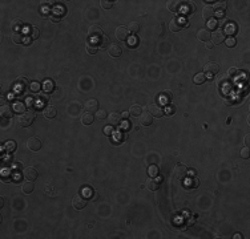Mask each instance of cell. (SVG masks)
<instances>
[{
	"label": "cell",
	"mask_w": 250,
	"mask_h": 239,
	"mask_svg": "<svg viewBox=\"0 0 250 239\" xmlns=\"http://www.w3.org/2000/svg\"><path fill=\"white\" fill-rule=\"evenodd\" d=\"M197 39L200 41H204V42H207L210 40V31L206 29V28H202L197 32Z\"/></svg>",
	"instance_id": "4fadbf2b"
},
{
	"label": "cell",
	"mask_w": 250,
	"mask_h": 239,
	"mask_svg": "<svg viewBox=\"0 0 250 239\" xmlns=\"http://www.w3.org/2000/svg\"><path fill=\"white\" fill-rule=\"evenodd\" d=\"M245 145H246L247 147H249V145H250V136H249V134L245 136Z\"/></svg>",
	"instance_id": "db71d44e"
},
{
	"label": "cell",
	"mask_w": 250,
	"mask_h": 239,
	"mask_svg": "<svg viewBox=\"0 0 250 239\" xmlns=\"http://www.w3.org/2000/svg\"><path fill=\"white\" fill-rule=\"evenodd\" d=\"M181 28H182V25L180 24V21L177 19H172V20H170L169 29L172 31V32H178V31H181Z\"/></svg>",
	"instance_id": "484cf974"
},
{
	"label": "cell",
	"mask_w": 250,
	"mask_h": 239,
	"mask_svg": "<svg viewBox=\"0 0 250 239\" xmlns=\"http://www.w3.org/2000/svg\"><path fill=\"white\" fill-rule=\"evenodd\" d=\"M39 100L40 101H43V102H47V101H48V96L44 93V94H41V97H39Z\"/></svg>",
	"instance_id": "11a10c76"
},
{
	"label": "cell",
	"mask_w": 250,
	"mask_h": 239,
	"mask_svg": "<svg viewBox=\"0 0 250 239\" xmlns=\"http://www.w3.org/2000/svg\"><path fill=\"white\" fill-rule=\"evenodd\" d=\"M146 187H148L149 190H151V191H157L158 187H160V183L157 182L156 179L151 178V179H148V181H146Z\"/></svg>",
	"instance_id": "4316f807"
},
{
	"label": "cell",
	"mask_w": 250,
	"mask_h": 239,
	"mask_svg": "<svg viewBox=\"0 0 250 239\" xmlns=\"http://www.w3.org/2000/svg\"><path fill=\"white\" fill-rule=\"evenodd\" d=\"M181 2H177V0H170V2H168L166 7L170 11V12H178V11L181 9Z\"/></svg>",
	"instance_id": "44dd1931"
},
{
	"label": "cell",
	"mask_w": 250,
	"mask_h": 239,
	"mask_svg": "<svg viewBox=\"0 0 250 239\" xmlns=\"http://www.w3.org/2000/svg\"><path fill=\"white\" fill-rule=\"evenodd\" d=\"M135 44H137V39L135 36H132L129 39V47H135Z\"/></svg>",
	"instance_id": "f907efd6"
},
{
	"label": "cell",
	"mask_w": 250,
	"mask_h": 239,
	"mask_svg": "<svg viewBox=\"0 0 250 239\" xmlns=\"http://www.w3.org/2000/svg\"><path fill=\"white\" fill-rule=\"evenodd\" d=\"M29 87H31V90H32V92H39L40 88H41V85H40L39 81H32Z\"/></svg>",
	"instance_id": "f35d334b"
},
{
	"label": "cell",
	"mask_w": 250,
	"mask_h": 239,
	"mask_svg": "<svg viewBox=\"0 0 250 239\" xmlns=\"http://www.w3.org/2000/svg\"><path fill=\"white\" fill-rule=\"evenodd\" d=\"M88 35H89V37H92V39H96V40H97V39H100V37L104 35V31H103V28H101L100 25L93 24V25L89 27Z\"/></svg>",
	"instance_id": "277c9868"
},
{
	"label": "cell",
	"mask_w": 250,
	"mask_h": 239,
	"mask_svg": "<svg viewBox=\"0 0 250 239\" xmlns=\"http://www.w3.org/2000/svg\"><path fill=\"white\" fill-rule=\"evenodd\" d=\"M148 112L153 117H162L165 114L164 113V109L161 108V105H158V104H151V105L148 106Z\"/></svg>",
	"instance_id": "52a82bcc"
},
{
	"label": "cell",
	"mask_w": 250,
	"mask_h": 239,
	"mask_svg": "<svg viewBox=\"0 0 250 239\" xmlns=\"http://www.w3.org/2000/svg\"><path fill=\"white\" fill-rule=\"evenodd\" d=\"M100 4H101V7H103L104 9H110V8L115 5V2H108V0H101Z\"/></svg>",
	"instance_id": "8d00e7d4"
},
{
	"label": "cell",
	"mask_w": 250,
	"mask_h": 239,
	"mask_svg": "<svg viewBox=\"0 0 250 239\" xmlns=\"http://www.w3.org/2000/svg\"><path fill=\"white\" fill-rule=\"evenodd\" d=\"M141 113H142V109H141L140 105H132L129 108V114H132V116L137 117V116H140Z\"/></svg>",
	"instance_id": "f1b7e54d"
},
{
	"label": "cell",
	"mask_w": 250,
	"mask_h": 239,
	"mask_svg": "<svg viewBox=\"0 0 250 239\" xmlns=\"http://www.w3.org/2000/svg\"><path fill=\"white\" fill-rule=\"evenodd\" d=\"M39 35H40L39 28H36V27H31V37H32V39H37Z\"/></svg>",
	"instance_id": "60d3db41"
},
{
	"label": "cell",
	"mask_w": 250,
	"mask_h": 239,
	"mask_svg": "<svg viewBox=\"0 0 250 239\" xmlns=\"http://www.w3.org/2000/svg\"><path fill=\"white\" fill-rule=\"evenodd\" d=\"M83 195L85 197V198H89V197H92V190H90L89 187H85L83 190Z\"/></svg>",
	"instance_id": "bcb514c9"
},
{
	"label": "cell",
	"mask_w": 250,
	"mask_h": 239,
	"mask_svg": "<svg viewBox=\"0 0 250 239\" xmlns=\"http://www.w3.org/2000/svg\"><path fill=\"white\" fill-rule=\"evenodd\" d=\"M214 16H217L218 19L225 17V11H214Z\"/></svg>",
	"instance_id": "c3c4849f"
},
{
	"label": "cell",
	"mask_w": 250,
	"mask_h": 239,
	"mask_svg": "<svg viewBox=\"0 0 250 239\" xmlns=\"http://www.w3.org/2000/svg\"><path fill=\"white\" fill-rule=\"evenodd\" d=\"M11 39L15 44H23V40H24V35L21 32H12L11 35Z\"/></svg>",
	"instance_id": "d4e9b609"
},
{
	"label": "cell",
	"mask_w": 250,
	"mask_h": 239,
	"mask_svg": "<svg viewBox=\"0 0 250 239\" xmlns=\"http://www.w3.org/2000/svg\"><path fill=\"white\" fill-rule=\"evenodd\" d=\"M0 114H2L3 118H11L13 114V109L9 105H3L2 109H0Z\"/></svg>",
	"instance_id": "ffe728a7"
},
{
	"label": "cell",
	"mask_w": 250,
	"mask_h": 239,
	"mask_svg": "<svg viewBox=\"0 0 250 239\" xmlns=\"http://www.w3.org/2000/svg\"><path fill=\"white\" fill-rule=\"evenodd\" d=\"M11 28H12L13 32H21V29L24 28L23 20H20V19H13L12 21H11Z\"/></svg>",
	"instance_id": "d6986e66"
},
{
	"label": "cell",
	"mask_w": 250,
	"mask_h": 239,
	"mask_svg": "<svg viewBox=\"0 0 250 239\" xmlns=\"http://www.w3.org/2000/svg\"><path fill=\"white\" fill-rule=\"evenodd\" d=\"M93 121H94V117H93V114L90 113V112H85V113H83L81 122L84 125H90V124H93Z\"/></svg>",
	"instance_id": "7402d4cb"
},
{
	"label": "cell",
	"mask_w": 250,
	"mask_h": 239,
	"mask_svg": "<svg viewBox=\"0 0 250 239\" xmlns=\"http://www.w3.org/2000/svg\"><path fill=\"white\" fill-rule=\"evenodd\" d=\"M217 24H218V23H217L216 20H213V19H210L209 21H207V27H209V28H212V29H213V28H216Z\"/></svg>",
	"instance_id": "681fc988"
},
{
	"label": "cell",
	"mask_w": 250,
	"mask_h": 239,
	"mask_svg": "<svg viewBox=\"0 0 250 239\" xmlns=\"http://www.w3.org/2000/svg\"><path fill=\"white\" fill-rule=\"evenodd\" d=\"M31 42H32V37H31L29 35H27V36H24V40H23V44H24V45H31Z\"/></svg>",
	"instance_id": "7dc6e473"
},
{
	"label": "cell",
	"mask_w": 250,
	"mask_h": 239,
	"mask_svg": "<svg viewBox=\"0 0 250 239\" xmlns=\"http://www.w3.org/2000/svg\"><path fill=\"white\" fill-rule=\"evenodd\" d=\"M202 16L206 21H209L210 19L214 17V9H213L212 5H205L204 9H202Z\"/></svg>",
	"instance_id": "2e32d148"
},
{
	"label": "cell",
	"mask_w": 250,
	"mask_h": 239,
	"mask_svg": "<svg viewBox=\"0 0 250 239\" xmlns=\"http://www.w3.org/2000/svg\"><path fill=\"white\" fill-rule=\"evenodd\" d=\"M16 87H18L19 89H24V88H27L29 85V80L27 78V77H24V76H20L18 80H16Z\"/></svg>",
	"instance_id": "603a6c76"
},
{
	"label": "cell",
	"mask_w": 250,
	"mask_h": 239,
	"mask_svg": "<svg viewBox=\"0 0 250 239\" xmlns=\"http://www.w3.org/2000/svg\"><path fill=\"white\" fill-rule=\"evenodd\" d=\"M87 52L89 53V55H94V53L97 52V47L90 44V42H88V44H87Z\"/></svg>",
	"instance_id": "ab89813d"
},
{
	"label": "cell",
	"mask_w": 250,
	"mask_h": 239,
	"mask_svg": "<svg viewBox=\"0 0 250 239\" xmlns=\"http://www.w3.org/2000/svg\"><path fill=\"white\" fill-rule=\"evenodd\" d=\"M181 9H182V12L185 15H191V13H194V11H196V5L191 2L182 3V4H181Z\"/></svg>",
	"instance_id": "e0dca14e"
},
{
	"label": "cell",
	"mask_w": 250,
	"mask_h": 239,
	"mask_svg": "<svg viewBox=\"0 0 250 239\" xmlns=\"http://www.w3.org/2000/svg\"><path fill=\"white\" fill-rule=\"evenodd\" d=\"M140 117V122H141V125H144V126H149V125H152V122H153V116L149 113V112H142V113L138 116Z\"/></svg>",
	"instance_id": "8fae6325"
},
{
	"label": "cell",
	"mask_w": 250,
	"mask_h": 239,
	"mask_svg": "<svg viewBox=\"0 0 250 239\" xmlns=\"http://www.w3.org/2000/svg\"><path fill=\"white\" fill-rule=\"evenodd\" d=\"M4 206V199L2 198V199H0V207H3Z\"/></svg>",
	"instance_id": "91938a15"
},
{
	"label": "cell",
	"mask_w": 250,
	"mask_h": 239,
	"mask_svg": "<svg viewBox=\"0 0 250 239\" xmlns=\"http://www.w3.org/2000/svg\"><path fill=\"white\" fill-rule=\"evenodd\" d=\"M15 108H16V110H18V112H24V105L23 104H16Z\"/></svg>",
	"instance_id": "f5cc1de1"
},
{
	"label": "cell",
	"mask_w": 250,
	"mask_h": 239,
	"mask_svg": "<svg viewBox=\"0 0 250 239\" xmlns=\"http://www.w3.org/2000/svg\"><path fill=\"white\" fill-rule=\"evenodd\" d=\"M108 53L112 57H120L122 55V49L119 44H110L108 47Z\"/></svg>",
	"instance_id": "7c38bea8"
},
{
	"label": "cell",
	"mask_w": 250,
	"mask_h": 239,
	"mask_svg": "<svg viewBox=\"0 0 250 239\" xmlns=\"http://www.w3.org/2000/svg\"><path fill=\"white\" fill-rule=\"evenodd\" d=\"M223 32H225V35H230V36H232V35H236V32H237V25L233 24V23H229V24H226Z\"/></svg>",
	"instance_id": "83f0119b"
},
{
	"label": "cell",
	"mask_w": 250,
	"mask_h": 239,
	"mask_svg": "<svg viewBox=\"0 0 250 239\" xmlns=\"http://www.w3.org/2000/svg\"><path fill=\"white\" fill-rule=\"evenodd\" d=\"M236 39H234V37L233 36H229L227 37V39H226V45L229 47V48H232V47H234V45H236Z\"/></svg>",
	"instance_id": "7bdbcfd3"
},
{
	"label": "cell",
	"mask_w": 250,
	"mask_h": 239,
	"mask_svg": "<svg viewBox=\"0 0 250 239\" xmlns=\"http://www.w3.org/2000/svg\"><path fill=\"white\" fill-rule=\"evenodd\" d=\"M85 109H87V112H97L99 110V102L97 100H88L87 102H85Z\"/></svg>",
	"instance_id": "ac0fdd59"
},
{
	"label": "cell",
	"mask_w": 250,
	"mask_h": 239,
	"mask_svg": "<svg viewBox=\"0 0 250 239\" xmlns=\"http://www.w3.org/2000/svg\"><path fill=\"white\" fill-rule=\"evenodd\" d=\"M96 44H97V45H100L101 48L109 47V45H108V44H109V39H108V37H106L105 35H103V36L100 37V39H97V40H96Z\"/></svg>",
	"instance_id": "f546056e"
},
{
	"label": "cell",
	"mask_w": 250,
	"mask_h": 239,
	"mask_svg": "<svg viewBox=\"0 0 250 239\" xmlns=\"http://www.w3.org/2000/svg\"><path fill=\"white\" fill-rule=\"evenodd\" d=\"M214 11H225L226 9V3L225 2H221V3H216L214 7H213Z\"/></svg>",
	"instance_id": "74e56055"
},
{
	"label": "cell",
	"mask_w": 250,
	"mask_h": 239,
	"mask_svg": "<svg viewBox=\"0 0 250 239\" xmlns=\"http://www.w3.org/2000/svg\"><path fill=\"white\" fill-rule=\"evenodd\" d=\"M4 150L7 153H12L16 150V142L15 141H7L4 145Z\"/></svg>",
	"instance_id": "4dcf8cb0"
},
{
	"label": "cell",
	"mask_w": 250,
	"mask_h": 239,
	"mask_svg": "<svg viewBox=\"0 0 250 239\" xmlns=\"http://www.w3.org/2000/svg\"><path fill=\"white\" fill-rule=\"evenodd\" d=\"M43 114H44L45 118L52 120V118H55V117H56L57 110H56L55 106H45V109L43 110Z\"/></svg>",
	"instance_id": "9a60e30c"
},
{
	"label": "cell",
	"mask_w": 250,
	"mask_h": 239,
	"mask_svg": "<svg viewBox=\"0 0 250 239\" xmlns=\"http://www.w3.org/2000/svg\"><path fill=\"white\" fill-rule=\"evenodd\" d=\"M210 37L213 40V45L221 44L222 41H225V32H223V29H217L213 32V33H210Z\"/></svg>",
	"instance_id": "8992f818"
},
{
	"label": "cell",
	"mask_w": 250,
	"mask_h": 239,
	"mask_svg": "<svg viewBox=\"0 0 250 239\" xmlns=\"http://www.w3.org/2000/svg\"><path fill=\"white\" fill-rule=\"evenodd\" d=\"M188 175V167L184 165H177L174 167V177L177 179H185Z\"/></svg>",
	"instance_id": "ba28073f"
},
{
	"label": "cell",
	"mask_w": 250,
	"mask_h": 239,
	"mask_svg": "<svg viewBox=\"0 0 250 239\" xmlns=\"http://www.w3.org/2000/svg\"><path fill=\"white\" fill-rule=\"evenodd\" d=\"M121 114V118H128V116H129V113H126V112H124V113H120Z\"/></svg>",
	"instance_id": "6f0895ef"
},
{
	"label": "cell",
	"mask_w": 250,
	"mask_h": 239,
	"mask_svg": "<svg viewBox=\"0 0 250 239\" xmlns=\"http://www.w3.org/2000/svg\"><path fill=\"white\" fill-rule=\"evenodd\" d=\"M72 205H73V207H74L76 210H83L84 207H85V205H87V199H85V197L77 194V195L73 197Z\"/></svg>",
	"instance_id": "5b68a950"
},
{
	"label": "cell",
	"mask_w": 250,
	"mask_h": 239,
	"mask_svg": "<svg viewBox=\"0 0 250 239\" xmlns=\"http://www.w3.org/2000/svg\"><path fill=\"white\" fill-rule=\"evenodd\" d=\"M121 114L120 113H117V112H113V113H110L109 116H108V121H109V124L110 125H115V126H117V125H120L121 124Z\"/></svg>",
	"instance_id": "5bb4252c"
},
{
	"label": "cell",
	"mask_w": 250,
	"mask_h": 239,
	"mask_svg": "<svg viewBox=\"0 0 250 239\" xmlns=\"http://www.w3.org/2000/svg\"><path fill=\"white\" fill-rule=\"evenodd\" d=\"M41 146H43V142H41L40 138H37V137H31L29 140L27 141V147H28L31 152L40 150Z\"/></svg>",
	"instance_id": "7a4b0ae2"
},
{
	"label": "cell",
	"mask_w": 250,
	"mask_h": 239,
	"mask_svg": "<svg viewBox=\"0 0 250 239\" xmlns=\"http://www.w3.org/2000/svg\"><path fill=\"white\" fill-rule=\"evenodd\" d=\"M23 175H24V178H25L27 181H31V182H33V181H36L37 177H39V173H37V170H36L35 167L28 166V167H24Z\"/></svg>",
	"instance_id": "3957f363"
},
{
	"label": "cell",
	"mask_w": 250,
	"mask_h": 239,
	"mask_svg": "<svg viewBox=\"0 0 250 239\" xmlns=\"http://www.w3.org/2000/svg\"><path fill=\"white\" fill-rule=\"evenodd\" d=\"M162 31H164V25H161V28H160V36H162Z\"/></svg>",
	"instance_id": "680465c9"
},
{
	"label": "cell",
	"mask_w": 250,
	"mask_h": 239,
	"mask_svg": "<svg viewBox=\"0 0 250 239\" xmlns=\"http://www.w3.org/2000/svg\"><path fill=\"white\" fill-rule=\"evenodd\" d=\"M138 29H140V25H138V23H136V21H132V23L128 24V31H129L130 33L136 35L138 32Z\"/></svg>",
	"instance_id": "1f68e13d"
},
{
	"label": "cell",
	"mask_w": 250,
	"mask_h": 239,
	"mask_svg": "<svg viewBox=\"0 0 250 239\" xmlns=\"http://www.w3.org/2000/svg\"><path fill=\"white\" fill-rule=\"evenodd\" d=\"M33 120H35V113L32 110L23 112V113L19 116V118H18V124L21 127H28V126L32 125Z\"/></svg>",
	"instance_id": "6da1fadb"
},
{
	"label": "cell",
	"mask_w": 250,
	"mask_h": 239,
	"mask_svg": "<svg viewBox=\"0 0 250 239\" xmlns=\"http://www.w3.org/2000/svg\"><path fill=\"white\" fill-rule=\"evenodd\" d=\"M241 157L245 158V159H247V158L250 157V152H249V147H247V146L243 147L242 150H241Z\"/></svg>",
	"instance_id": "ee69618b"
},
{
	"label": "cell",
	"mask_w": 250,
	"mask_h": 239,
	"mask_svg": "<svg viewBox=\"0 0 250 239\" xmlns=\"http://www.w3.org/2000/svg\"><path fill=\"white\" fill-rule=\"evenodd\" d=\"M33 189H35V185L32 183L31 181H27V182L21 185V191H23L24 194H31L32 191H33Z\"/></svg>",
	"instance_id": "cb8c5ba5"
},
{
	"label": "cell",
	"mask_w": 250,
	"mask_h": 239,
	"mask_svg": "<svg viewBox=\"0 0 250 239\" xmlns=\"http://www.w3.org/2000/svg\"><path fill=\"white\" fill-rule=\"evenodd\" d=\"M51 21H53V23H59V21H60V16L51 15Z\"/></svg>",
	"instance_id": "816d5d0a"
},
{
	"label": "cell",
	"mask_w": 250,
	"mask_h": 239,
	"mask_svg": "<svg viewBox=\"0 0 250 239\" xmlns=\"http://www.w3.org/2000/svg\"><path fill=\"white\" fill-rule=\"evenodd\" d=\"M204 71L206 73H209V77H207V78H212L213 74L220 72V65H218L217 62H207L206 65L204 67Z\"/></svg>",
	"instance_id": "9c48e42d"
},
{
	"label": "cell",
	"mask_w": 250,
	"mask_h": 239,
	"mask_svg": "<svg viewBox=\"0 0 250 239\" xmlns=\"http://www.w3.org/2000/svg\"><path fill=\"white\" fill-rule=\"evenodd\" d=\"M158 173H160V170H158V167H157V165H151V166L148 167V174L151 175L152 178H153V177H157Z\"/></svg>",
	"instance_id": "d6a6232c"
},
{
	"label": "cell",
	"mask_w": 250,
	"mask_h": 239,
	"mask_svg": "<svg viewBox=\"0 0 250 239\" xmlns=\"http://www.w3.org/2000/svg\"><path fill=\"white\" fill-rule=\"evenodd\" d=\"M160 97H161V101H162V102H168V101L172 100V93H170V92H166V90H165V92L161 93V96H160Z\"/></svg>",
	"instance_id": "e575fe53"
},
{
	"label": "cell",
	"mask_w": 250,
	"mask_h": 239,
	"mask_svg": "<svg viewBox=\"0 0 250 239\" xmlns=\"http://www.w3.org/2000/svg\"><path fill=\"white\" fill-rule=\"evenodd\" d=\"M116 37L120 41H125L129 39V31H128V28H125V27H119V28L116 29Z\"/></svg>",
	"instance_id": "30bf717a"
},
{
	"label": "cell",
	"mask_w": 250,
	"mask_h": 239,
	"mask_svg": "<svg viewBox=\"0 0 250 239\" xmlns=\"http://www.w3.org/2000/svg\"><path fill=\"white\" fill-rule=\"evenodd\" d=\"M206 80V74L205 73H197L194 76V82L196 84H202Z\"/></svg>",
	"instance_id": "836d02e7"
},
{
	"label": "cell",
	"mask_w": 250,
	"mask_h": 239,
	"mask_svg": "<svg viewBox=\"0 0 250 239\" xmlns=\"http://www.w3.org/2000/svg\"><path fill=\"white\" fill-rule=\"evenodd\" d=\"M213 47H214V45H213V42H210V41L206 42V48H207V49H212Z\"/></svg>",
	"instance_id": "9f6ffc18"
},
{
	"label": "cell",
	"mask_w": 250,
	"mask_h": 239,
	"mask_svg": "<svg viewBox=\"0 0 250 239\" xmlns=\"http://www.w3.org/2000/svg\"><path fill=\"white\" fill-rule=\"evenodd\" d=\"M105 117H106V113H105V110H104V109H99L97 112H96L94 120H99V121H101V120H104Z\"/></svg>",
	"instance_id": "d590c367"
},
{
	"label": "cell",
	"mask_w": 250,
	"mask_h": 239,
	"mask_svg": "<svg viewBox=\"0 0 250 239\" xmlns=\"http://www.w3.org/2000/svg\"><path fill=\"white\" fill-rule=\"evenodd\" d=\"M44 90H45L47 93L53 92V82H52V81H47V82L44 84Z\"/></svg>",
	"instance_id": "b9f144b4"
},
{
	"label": "cell",
	"mask_w": 250,
	"mask_h": 239,
	"mask_svg": "<svg viewBox=\"0 0 250 239\" xmlns=\"http://www.w3.org/2000/svg\"><path fill=\"white\" fill-rule=\"evenodd\" d=\"M174 112H176V108H174L173 105H169V106H166V108L164 109V113L165 114H173Z\"/></svg>",
	"instance_id": "f6af8a7d"
}]
</instances>
